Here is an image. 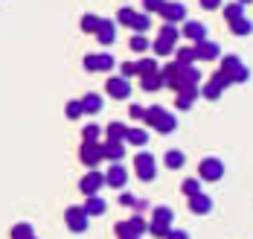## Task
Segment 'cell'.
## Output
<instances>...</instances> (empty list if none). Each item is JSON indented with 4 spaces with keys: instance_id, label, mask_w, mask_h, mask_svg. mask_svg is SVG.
Segmentation results:
<instances>
[{
    "instance_id": "1",
    "label": "cell",
    "mask_w": 253,
    "mask_h": 239,
    "mask_svg": "<svg viewBox=\"0 0 253 239\" xmlns=\"http://www.w3.org/2000/svg\"><path fill=\"white\" fill-rule=\"evenodd\" d=\"M160 76H163V85L169 88V91H180V88H186V85H198L201 82V73L192 67V64H180V61H169L163 70H160Z\"/></svg>"
},
{
    "instance_id": "2",
    "label": "cell",
    "mask_w": 253,
    "mask_h": 239,
    "mask_svg": "<svg viewBox=\"0 0 253 239\" xmlns=\"http://www.w3.org/2000/svg\"><path fill=\"white\" fill-rule=\"evenodd\" d=\"M177 38H180V32H177L175 24H163L160 35H157V41L152 44V53H154V55H169V53H175Z\"/></svg>"
},
{
    "instance_id": "3",
    "label": "cell",
    "mask_w": 253,
    "mask_h": 239,
    "mask_svg": "<svg viewBox=\"0 0 253 239\" xmlns=\"http://www.w3.org/2000/svg\"><path fill=\"white\" fill-rule=\"evenodd\" d=\"M218 70H221L233 85H236V82H248L251 79V70H248L236 55H221V67H218Z\"/></svg>"
},
{
    "instance_id": "4",
    "label": "cell",
    "mask_w": 253,
    "mask_h": 239,
    "mask_svg": "<svg viewBox=\"0 0 253 239\" xmlns=\"http://www.w3.org/2000/svg\"><path fill=\"white\" fill-rule=\"evenodd\" d=\"M79 160L87 166V169H96V163H102V143L99 140H82L79 146Z\"/></svg>"
},
{
    "instance_id": "5",
    "label": "cell",
    "mask_w": 253,
    "mask_h": 239,
    "mask_svg": "<svg viewBox=\"0 0 253 239\" xmlns=\"http://www.w3.org/2000/svg\"><path fill=\"white\" fill-rule=\"evenodd\" d=\"M134 172H137L140 181H154L157 178V163H154V158L149 152H140L134 158Z\"/></svg>"
},
{
    "instance_id": "6",
    "label": "cell",
    "mask_w": 253,
    "mask_h": 239,
    "mask_svg": "<svg viewBox=\"0 0 253 239\" xmlns=\"http://www.w3.org/2000/svg\"><path fill=\"white\" fill-rule=\"evenodd\" d=\"M87 213H84V207H67L64 210V225L73 231V234H84L87 231Z\"/></svg>"
},
{
    "instance_id": "7",
    "label": "cell",
    "mask_w": 253,
    "mask_h": 239,
    "mask_svg": "<svg viewBox=\"0 0 253 239\" xmlns=\"http://www.w3.org/2000/svg\"><path fill=\"white\" fill-rule=\"evenodd\" d=\"M114 55L108 53H99V55H84V70H90V73H105V70H114Z\"/></svg>"
},
{
    "instance_id": "8",
    "label": "cell",
    "mask_w": 253,
    "mask_h": 239,
    "mask_svg": "<svg viewBox=\"0 0 253 239\" xmlns=\"http://www.w3.org/2000/svg\"><path fill=\"white\" fill-rule=\"evenodd\" d=\"M105 187V175L96 172V169H90L82 181H79V190L84 192V195H99V190Z\"/></svg>"
},
{
    "instance_id": "9",
    "label": "cell",
    "mask_w": 253,
    "mask_h": 239,
    "mask_svg": "<svg viewBox=\"0 0 253 239\" xmlns=\"http://www.w3.org/2000/svg\"><path fill=\"white\" fill-rule=\"evenodd\" d=\"M201 96V91H198V85H186V88H180L175 96V108L177 111H186V108L195 105V99Z\"/></svg>"
},
{
    "instance_id": "10",
    "label": "cell",
    "mask_w": 253,
    "mask_h": 239,
    "mask_svg": "<svg viewBox=\"0 0 253 239\" xmlns=\"http://www.w3.org/2000/svg\"><path fill=\"white\" fill-rule=\"evenodd\" d=\"M105 91H108L114 99H128V96H131V85H128V79H123V76H111V79L105 82Z\"/></svg>"
},
{
    "instance_id": "11",
    "label": "cell",
    "mask_w": 253,
    "mask_h": 239,
    "mask_svg": "<svg viewBox=\"0 0 253 239\" xmlns=\"http://www.w3.org/2000/svg\"><path fill=\"white\" fill-rule=\"evenodd\" d=\"M224 175V163L218 158H204L201 160V178L204 181H218Z\"/></svg>"
},
{
    "instance_id": "12",
    "label": "cell",
    "mask_w": 253,
    "mask_h": 239,
    "mask_svg": "<svg viewBox=\"0 0 253 239\" xmlns=\"http://www.w3.org/2000/svg\"><path fill=\"white\" fill-rule=\"evenodd\" d=\"M105 184L108 187H126L128 184V169L123 166V163H111V169L105 172Z\"/></svg>"
},
{
    "instance_id": "13",
    "label": "cell",
    "mask_w": 253,
    "mask_h": 239,
    "mask_svg": "<svg viewBox=\"0 0 253 239\" xmlns=\"http://www.w3.org/2000/svg\"><path fill=\"white\" fill-rule=\"evenodd\" d=\"M160 18L166 24H180L186 18V9H183V3H163L160 6Z\"/></svg>"
},
{
    "instance_id": "14",
    "label": "cell",
    "mask_w": 253,
    "mask_h": 239,
    "mask_svg": "<svg viewBox=\"0 0 253 239\" xmlns=\"http://www.w3.org/2000/svg\"><path fill=\"white\" fill-rule=\"evenodd\" d=\"M195 55L201 58V61H215V58H221V47L215 44V41H198L195 44Z\"/></svg>"
},
{
    "instance_id": "15",
    "label": "cell",
    "mask_w": 253,
    "mask_h": 239,
    "mask_svg": "<svg viewBox=\"0 0 253 239\" xmlns=\"http://www.w3.org/2000/svg\"><path fill=\"white\" fill-rule=\"evenodd\" d=\"M126 155V146H123V140H105L102 143V158L111 160V163H120Z\"/></svg>"
},
{
    "instance_id": "16",
    "label": "cell",
    "mask_w": 253,
    "mask_h": 239,
    "mask_svg": "<svg viewBox=\"0 0 253 239\" xmlns=\"http://www.w3.org/2000/svg\"><path fill=\"white\" fill-rule=\"evenodd\" d=\"M96 41H99L102 47H108V44H114V38H117V24L114 21H99V27H96Z\"/></svg>"
},
{
    "instance_id": "17",
    "label": "cell",
    "mask_w": 253,
    "mask_h": 239,
    "mask_svg": "<svg viewBox=\"0 0 253 239\" xmlns=\"http://www.w3.org/2000/svg\"><path fill=\"white\" fill-rule=\"evenodd\" d=\"M189 210L195 213V216H207V213L212 210V198H210L207 192H198V195H189Z\"/></svg>"
},
{
    "instance_id": "18",
    "label": "cell",
    "mask_w": 253,
    "mask_h": 239,
    "mask_svg": "<svg viewBox=\"0 0 253 239\" xmlns=\"http://www.w3.org/2000/svg\"><path fill=\"white\" fill-rule=\"evenodd\" d=\"M183 38L186 41H192V44H198V41H204L207 38V27L204 24H198V21H189V24H183Z\"/></svg>"
},
{
    "instance_id": "19",
    "label": "cell",
    "mask_w": 253,
    "mask_h": 239,
    "mask_svg": "<svg viewBox=\"0 0 253 239\" xmlns=\"http://www.w3.org/2000/svg\"><path fill=\"white\" fill-rule=\"evenodd\" d=\"M163 117H166V108H163V105H149V108H146V114H143V126L154 129Z\"/></svg>"
},
{
    "instance_id": "20",
    "label": "cell",
    "mask_w": 253,
    "mask_h": 239,
    "mask_svg": "<svg viewBox=\"0 0 253 239\" xmlns=\"http://www.w3.org/2000/svg\"><path fill=\"white\" fill-rule=\"evenodd\" d=\"M82 111H84V114H99L102 111V96L99 94H84V99H82Z\"/></svg>"
},
{
    "instance_id": "21",
    "label": "cell",
    "mask_w": 253,
    "mask_h": 239,
    "mask_svg": "<svg viewBox=\"0 0 253 239\" xmlns=\"http://www.w3.org/2000/svg\"><path fill=\"white\" fill-rule=\"evenodd\" d=\"M140 85H143V91H160L163 88V76H160V70L157 73H146V76H140Z\"/></svg>"
},
{
    "instance_id": "22",
    "label": "cell",
    "mask_w": 253,
    "mask_h": 239,
    "mask_svg": "<svg viewBox=\"0 0 253 239\" xmlns=\"http://www.w3.org/2000/svg\"><path fill=\"white\" fill-rule=\"evenodd\" d=\"M126 140L128 143H134V146H146V143H149V132L140 129V126H134V129H128L126 132Z\"/></svg>"
},
{
    "instance_id": "23",
    "label": "cell",
    "mask_w": 253,
    "mask_h": 239,
    "mask_svg": "<svg viewBox=\"0 0 253 239\" xmlns=\"http://www.w3.org/2000/svg\"><path fill=\"white\" fill-rule=\"evenodd\" d=\"M128 27L134 29V32H146V29L152 27L149 12H134V18H131V24H128Z\"/></svg>"
},
{
    "instance_id": "24",
    "label": "cell",
    "mask_w": 253,
    "mask_h": 239,
    "mask_svg": "<svg viewBox=\"0 0 253 239\" xmlns=\"http://www.w3.org/2000/svg\"><path fill=\"white\" fill-rule=\"evenodd\" d=\"M128 50H134V53L143 55V53H149V50H152V41H149L146 35H140V32H137V35L128 41Z\"/></svg>"
},
{
    "instance_id": "25",
    "label": "cell",
    "mask_w": 253,
    "mask_h": 239,
    "mask_svg": "<svg viewBox=\"0 0 253 239\" xmlns=\"http://www.w3.org/2000/svg\"><path fill=\"white\" fill-rule=\"evenodd\" d=\"M84 213H87V216H102V213H105V198H102V195H87Z\"/></svg>"
},
{
    "instance_id": "26",
    "label": "cell",
    "mask_w": 253,
    "mask_h": 239,
    "mask_svg": "<svg viewBox=\"0 0 253 239\" xmlns=\"http://www.w3.org/2000/svg\"><path fill=\"white\" fill-rule=\"evenodd\" d=\"M126 132H128V126L126 123H108V129H105V134H108V140H126Z\"/></svg>"
},
{
    "instance_id": "27",
    "label": "cell",
    "mask_w": 253,
    "mask_h": 239,
    "mask_svg": "<svg viewBox=\"0 0 253 239\" xmlns=\"http://www.w3.org/2000/svg\"><path fill=\"white\" fill-rule=\"evenodd\" d=\"M224 18H227V24L245 18V3H239V0H236V3H227V6H224Z\"/></svg>"
},
{
    "instance_id": "28",
    "label": "cell",
    "mask_w": 253,
    "mask_h": 239,
    "mask_svg": "<svg viewBox=\"0 0 253 239\" xmlns=\"http://www.w3.org/2000/svg\"><path fill=\"white\" fill-rule=\"evenodd\" d=\"M163 160H166V166H169V169H180V166L186 163V158H183V152H180V149H169Z\"/></svg>"
},
{
    "instance_id": "29",
    "label": "cell",
    "mask_w": 253,
    "mask_h": 239,
    "mask_svg": "<svg viewBox=\"0 0 253 239\" xmlns=\"http://www.w3.org/2000/svg\"><path fill=\"white\" fill-rule=\"evenodd\" d=\"M230 32H233V35H251V32H253V24L248 21V18L230 21Z\"/></svg>"
},
{
    "instance_id": "30",
    "label": "cell",
    "mask_w": 253,
    "mask_h": 239,
    "mask_svg": "<svg viewBox=\"0 0 253 239\" xmlns=\"http://www.w3.org/2000/svg\"><path fill=\"white\" fill-rule=\"evenodd\" d=\"M134 67H137V76H146V73H157L160 70L154 58H140V61H134Z\"/></svg>"
},
{
    "instance_id": "31",
    "label": "cell",
    "mask_w": 253,
    "mask_h": 239,
    "mask_svg": "<svg viewBox=\"0 0 253 239\" xmlns=\"http://www.w3.org/2000/svg\"><path fill=\"white\" fill-rule=\"evenodd\" d=\"M175 129H177V120L172 117V114H169V111H166V117H163V120L154 126V132H160V134H172Z\"/></svg>"
},
{
    "instance_id": "32",
    "label": "cell",
    "mask_w": 253,
    "mask_h": 239,
    "mask_svg": "<svg viewBox=\"0 0 253 239\" xmlns=\"http://www.w3.org/2000/svg\"><path fill=\"white\" fill-rule=\"evenodd\" d=\"M180 192H183L186 198H189V195H198V192H201V181H198V178H186V181L180 184Z\"/></svg>"
},
{
    "instance_id": "33",
    "label": "cell",
    "mask_w": 253,
    "mask_h": 239,
    "mask_svg": "<svg viewBox=\"0 0 253 239\" xmlns=\"http://www.w3.org/2000/svg\"><path fill=\"white\" fill-rule=\"evenodd\" d=\"M29 237H35L29 222H21V225H15V228H12V239H29Z\"/></svg>"
},
{
    "instance_id": "34",
    "label": "cell",
    "mask_w": 253,
    "mask_h": 239,
    "mask_svg": "<svg viewBox=\"0 0 253 239\" xmlns=\"http://www.w3.org/2000/svg\"><path fill=\"white\" fill-rule=\"evenodd\" d=\"M128 222H131V228H134V234H137V237H143V234H149V222H146V219H143L140 213H137V216H131Z\"/></svg>"
},
{
    "instance_id": "35",
    "label": "cell",
    "mask_w": 253,
    "mask_h": 239,
    "mask_svg": "<svg viewBox=\"0 0 253 239\" xmlns=\"http://www.w3.org/2000/svg\"><path fill=\"white\" fill-rule=\"evenodd\" d=\"M201 96H204V99H210V102H215V99H221V88H218V85H212V82H207V85H204V91H201Z\"/></svg>"
},
{
    "instance_id": "36",
    "label": "cell",
    "mask_w": 253,
    "mask_h": 239,
    "mask_svg": "<svg viewBox=\"0 0 253 239\" xmlns=\"http://www.w3.org/2000/svg\"><path fill=\"white\" fill-rule=\"evenodd\" d=\"M169 231H172V225H166V222H152V225H149V234L157 237V239H166Z\"/></svg>"
},
{
    "instance_id": "37",
    "label": "cell",
    "mask_w": 253,
    "mask_h": 239,
    "mask_svg": "<svg viewBox=\"0 0 253 239\" xmlns=\"http://www.w3.org/2000/svg\"><path fill=\"white\" fill-rule=\"evenodd\" d=\"M102 18H96V15H84L82 18V32H87V35H93L96 32V27H99Z\"/></svg>"
},
{
    "instance_id": "38",
    "label": "cell",
    "mask_w": 253,
    "mask_h": 239,
    "mask_svg": "<svg viewBox=\"0 0 253 239\" xmlns=\"http://www.w3.org/2000/svg\"><path fill=\"white\" fill-rule=\"evenodd\" d=\"M177 61H180V64H192V61H198L195 47H180V50H177Z\"/></svg>"
},
{
    "instance_id": "39",
    "label": "cell",
    "mask_w": 253,
    "mask_h": 239,
    "mask_svg": "<svg viewBox=\"0 0 253 239\" xmlns=\"http://www.w3.org/2000/svg\"><path fill=\"white\" fill-rule=\"evenodd\" d=\"M154 222H166V225H172V222H175V213L169 210V207H154Z\"/></svg>"
},
{
    "instance_id": "40",
    "label": "cell",
    "mask_w": 253,
    "mask_h": 239,
    "mask_svg": "<svg viewBox=\"0 0 253 239\" xmlns=\"http://www.w3.org/2000/svg\"><path fill=\"white\" fill-rule=\"evenodd\" d=\"M114 234H117V239H120V237H137L128 219H126V222H117V228H114Z\"/></svg>"
},
{
    "instance_id": "41",
    "label": "cell",
    "mask_w": 253,
    "mask_h": 239,
    "mask_svg": "<svg viewBox=\"0 0 253 239\" xmlns=\"http://www.w3.org/2000/svg\"><path fill=\"white\" fill-rule=\"evenodd\" d=\"M82 137H84V140H99L102 129L96 126V123H90V126H84V129H82Z\"/></svg>"
},
{
    "instance_id": "42",
    "label": "cell",
    "mask_w": 253,
    "mask_h": 239,
    "mask_svg": "<svg viewBox=\"0 0 253 239\" xmlns=\"http://www.w3.org/2000/svg\"><path fill=\"white\" fill-rule=\"evenodd\" d=\"M64 114H67V120H79V117L84 114V111H82V102H67Z\"/></svg>"
},
{
    "instance_id": "43",
    "label": "cell",
    "mask_w": 253,
    "mask_h": 239,
    "mask_svg": "<svg viewBox=\"0 0 253 239\" xmlns=\"http://www.w3.org/2000/svg\"><path fill=\"white\" fill-rule=\"evenodd\" d=\"M120 76H123V79L137 76V67H134V61H123V64H120Z\"/></svg>"
},
{
    "instance_id": "44",
    "label": "cell",
    "mask_w": 253,
    "mask_h": 239,
    "mask_svg": "<svg viewBox=\"0 0 253 239\" xmlns=\"http://www.w3.org/2000/svg\"><path fill=\"white\" fill-rule=\"evenodd\" d=\"M212 85H218V88H221V91H224V88H230V85H233V82L227 79V76H224V73H221V70H215V73H212Z\"/></svg>"
},
{
    "instance_id": "45",
    "label": "cell",
    "mask_w": 253,
    "mask_h": 239,
    "mask_svg": "<svg viewBox=\"0 0 253 239\" xmlns=\"http://www.w3.org/2000/svg\"><path fill=\"white\" fill-rule=\"evenodd\" d=\"M131 18H134V9H120V15H117V21H120V24H123V27H128V24H131Z\"/></svg>"
},
{
    "instance_id": "46",
    "label": "cell",
    "mask_w": 253,
    "mask_h": 239,
    "mask_svg": "<svg viewBox=\"0 0 253 239\" xmlns=\"http://www.w3.org/2000/svg\"><path fill=\"white\" fill-rule=\"evenodd\" d=\"M128 114H131V120L143 123V114H146V108H143V105H131V108H128Z\"/></svg>"
},
{
    "instance_id": "47",
    "label": "cell",
    "mask_w": 253,
    "mask_h": 239,
    "mask_svg": "<svg viewBox=\"0 0 253 239\" xmlns=\"http://www.w3.org/2000/svg\"><path fill=\"white\" fill-rule=\"evenodd\" d=\"M163 3H166V0H143V9H146V12H160Z\"/></svg>"
},
{
    "instance_id": "48",
    "label": "cell",
    "mask_w": 253,
    "mask_h": 239,
    "mask_svg": "<svg viewBox=\"0 0 253 239\" xmlns=\"http://www.w3.org/2000/svg\"><path fill=\"white\" fill-rule=\"evenodd\" d=\"M201 9L212 12V9H221V0H201Z\"/></svg>"
},
{
    "instance_id": "49",
    "label": "cell",
    "mask_w": 253,
    "mask_h": 239,
    "mask_svg": "<svg viewBox=\"0 0 253 239\" xmlns=\"http://www.w3.org/2000/svg\"><path fill=\"white\" fill-rule=\"evenodd\" d=\"M166 239H189V234H186V231H177V228H172V231L166 234Z\"/></svg>"
},
{
    "instance_id": "50",
    "label": "cell",
    "mask_w": 253,
    "mask_h": 239,
    "mask_svg": "<svg viewBox=\"0 0 253 239\" xmlns=\"http://www.w3.org/2000/svg\"><path fill=\"white\" fill-rule=\"evenodd\" d=\"M120 201H123V204H128V207H134V201H137V198H134L131 192H123V195H120Z\"/></svg>"
},
{
    "instance_id": "51",
    "label": "cell",
    "mask_w": 253,
    "mask_h": 239,
    "mask_svg": "<svg viewBox=\"0 0 253 239\" xmlns=\"http://www.w3.org/2000/svg\"><path fill=\"white\" fill-rule=\"evenodd\" d=\"M120 239H143V237H120Z\"/></svg>"
},
{
    "instance_id": "52",
    "label": "cell",
    "mask_w": 253,
    "mask_h": 239,
    "mask_svg": "<svg viewBox=\"0 0 253 239\" xmlns=\"http://www.w3.org/2000/svg\"><path fill=\"white\" fill-rule=\"evenodd\" d=\"M239 3H251V0H239Z\"/></svg>"
},
{
    "instance_id": "53",
    "label": "cell",
    "mask_w": 253,
    "mask_h": 239,
    "mask_svg": "<svg viewBox=\"0 0 253 239\" xmlns=\"http://www.w3.org/2000/svg\"><path fill=\"white\" fill-rule=\"evenodd\" d=\"M29 239H38V237H29Z\"/></svg>"
}]
</instances>
